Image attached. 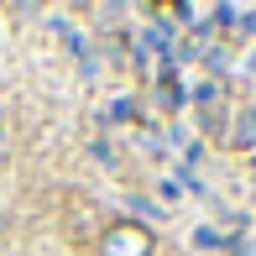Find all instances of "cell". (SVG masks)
Segmentation results:
<instances>
[{
    "instance_id": "6da1fadb",
    "label": "cell",
    "mask_w": 256,
    "mask_h": 256,
    "mask_svg": "<svg viewBox=\"0 0 256 256\" xmlns=\"http://www.w3.org/2000/svg\"><path fill=\"white\" fill-rule=\"evenodd\" d=\"M152 246H157V236L136 220H120L100 236V256H152Z\"/></svg>"
},
{
    "instance_id": "7a4b0ae2",
    "label": "cell",
    "mask_w": 256,
    "mask_h": 256,
    "mask_svg": "<svg viewBox=\"0 0 256 256\" xmlns=\"http://www.w3.org/2000/svg\"><path fill=\"white\" fill-rule=\"evenodd\" d=\"M251 142H256V110H246L236 120V146H251Z\"/></svg>"
},
{
    "instance_id": "3957f363",
    "label": "cell",
    "mask_w": 256,
    "mask_h": 256,
    "mask_svg": "<svg viewBox=\"0 0 256 256\" xmlns=\"http://www.w3.org/2000/svg\"><path fill=\"white\" fill-rule=\"evenodd\" d=\"M178 100H183V89L172 84V78H162V104H168V110H178Z\"/></svg>"
}]
</instances>
